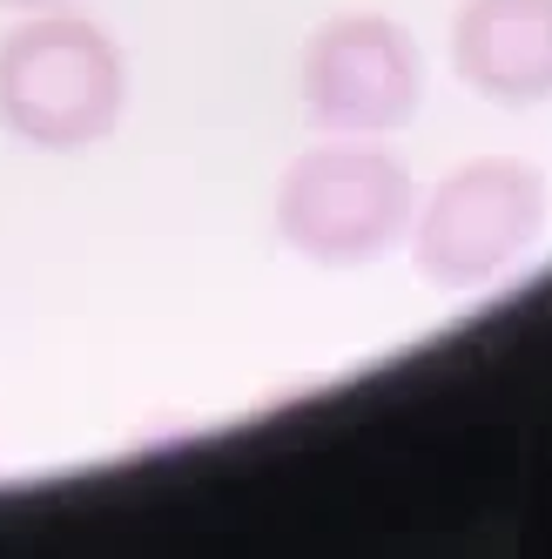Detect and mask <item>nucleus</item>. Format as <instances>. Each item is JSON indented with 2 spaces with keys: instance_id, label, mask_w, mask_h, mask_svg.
Returning <instances> with one entry per match:
<instances>
[{
  "instance_id": "nucleus-2",
  "label": "nucleus",
  "mask_w": 552,
  "mask_h": 559,
  "mask_svg": "<svg viewBox=\"0 0 552 559\" xmlns=\"http://www.w3.org/2000/svg\"><path fill=\"white\" fill-rule=\"evenodd\" d=\"M405 223H411V176L398 155H384L371 142L310 148L284 169V189H276L284 243L331 270L384 257L405 236Z\"/></svg>"
},
{
  "instance_id": "nucleus-3",
  "label": "nucleus",
  "mask_w": 552,
  "mask_h": 559,
  "mask_svg": "<svg viewBox=\"0 0 552 559\" xmlns=\"http://www.w3.org/2000/svg\"><path fill=\"white\" fill-rule=\"evenodd\" d=\"M545 229V182L539 169L485 155L452 169L424 195V216L411 223V263L431 290H479L499 270H512Z\"/></svg>"
},
{
  "instance_id": "nucleus-6",
  "label": "nucleus",
  "mask_w": 552,
  "mask_h": 559,
  "mask_svg": "<svg viewBox=\"0 0 552 559\" xmlns=\"http://www.w3.org/2000/svg\"><path fill=\"white\" fill-rule=\"evenodd\" d=\"M0 8H61V0H0Z\"/></svg>"
},
{
  "instance_id": "nucleus-1",
  "label": "nucleus",
  "mask_w": 552,
  "mask_h": 559,
  "mask_svg": "<svg viewBox=\"0 0 552 559\" xmlns=\"http://www.w3.org/2000/svg\"><path fill=\"white\" fill-rule=\"evenodd\" d=\"M122 48L82 14L21 21L0 41V129L34 148H88L122 122Z\"/></svg>"
},
{
  "instance_id": "nucleus-5",
  "label": "nucleus",
  "mask_w": 552,
  "mask_h": 559,
  "mask_svg": "<svg viewBox=\"0 0 552 559\" xmlns=\"http://www.w3.org/2000/svg\"><path fill=\"white\" fill-rule=\"evenodd\" d=\"M458 74L492 102L552 95V0H465L452 27Z\"/></svg>"
},
{
  "instance_id": "nucleus-4",
  "label": "nucleus",
  "mask_w": 552,
  "mask_h": 559,
  "mask_svg": "<svg viewBox=\"0 0 552 559\" xmlns=\"http://www.w3.org/2000/svg\"><path fill=\"white\" fill-rule=\"evenodd\" d=\"M424 95L418 48L384 14H337L303 48V108L337 135H384L405 129Z\"/></svg>"
}]
</instances>
